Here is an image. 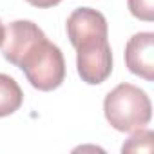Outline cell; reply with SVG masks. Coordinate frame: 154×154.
<instances>
[{"mask_svg":"<svg viewBox=\"0 0 154 154\" xmlns=\"http://www.w3.org/2000/svg\"><path fill=\"white\" fill-rule=\"evenodd\" d=\"M67 36L76 49V69L89 85L103 84L112 72L107 18L93 8H78L67 18Z\"/></svg>","mask_w":154,"mask_h":154,"instance_id":"obj_1","label":"cell"},{"mask_svg":"<svg viewBox=\"0 0 154 154\" xmlns=\"http://www.w3.org/2000/svg\"><path fill=\"white\" fill-rule=\"evenodd\" d=\"M105 120L120 132H134L149 125L152 105L147 93L132 84L116 85L103 102Z\"/></svg>","mask_w":154,"mask_h":154,"instance_id":"obj_2","label":"cell"},{"mask_svg":"<svg viewBox=\"0 0 154 154\" xmlns=\"http://www.w3.org/2000/svg\"><path fill=\"white\" fill-rule=\"evenodd\" d=\"M27 82L38 91H53L65 78V60L58 45L45 38L38 40L18 62Z\"/></svg>","mask_w":154,"mask_h":154,"instance_id":"obj_3","label":"cell"},{"mask_svg":"<svg viewBox=\"0 0 154 154\" xmlns=\"http://www.w3.org/2000/svg\"><path fill=\"white\" fill-rule=\"evenodd\" d=\"M45 38V33L31 20H15L8 27H4V38H2V54L4 58L18 65L20 58L38 42Z\"/></svg>","mask_w":154,"mask_h":154,"instance_id":"obj_4","label":"cell"},{"mask_svg":"<svg viewBox=\"0 0 154 154\" xmlns=\"http://www.w3.org/2000/svg\"><path fill=\"white\" fill-rule=\"evenodd\" d=\"M125 63L131 72L147 82L154 80V35L150 31L136 33L125 45Z\"/></svg>","mask_w":154,"mask_h":154,"instance_id":"obj_5","label":"cell"},{"mask_svg":"<svg viewBox=\"0 0 154 154\" xmlns=\"http://www.w3.org/2000/svg\"><path fill=\"white\" fill-rule=\"evenodd\" d=\"M24 93L15 78L0 72V118L9 116L22 107Z\"/></svg>","mask_w":154,"mask_h":154,"instance_id":"obj_6","label":"cell"},{"mask_svg":"<svg viewBox=\"0 0 154 154\" xmlns=\"http://www.w3.org/2000/svg\"><path fill=\"white\" fill-rule=\"evenodd\" d=\"M152 140H154L152 131H149V129H138L123 143L122 150L123 152H152V149H154Z\"/></svg>","mask_w":154,"mask_h":154,"instance_id":"obj_7","label":"cell"},{"mask_svg":"<svg viewBox=\"0 0 154 154\" xmlns=\"http://www.w3.org/2000/svg\"><path fill=\"white\" fill-rule=\"evenodd\" d=\"M127 6L132 17L143 22L154 20V0H127Z\"/></svg>","mask_w":154,"mask_h":154,"instance_id":"obj_8","label":"cell"},{"mask_svg":"<svg viewBox=\"0 0 154 154\" xmlns=\"http://www.w3.org/2000/svg\"><path fill=\"white\" fill-rule=\"evenodd\" d=\"M31 6L35 8H53V6H58L62 0H26Z\"/></svg>","mask_w":154,"mask_h":154,"instance_id":"obj_9","label":"cell"},{"mask_svg":"<svg viewBox=\"0 0 154 154\" xmlns=\"http://www.w3.org/2000/svg\"><path fill=\"white\" fill-rule=\"evenodd\" d=\"M2 38H4V26L0 22V44H2Z\"/></svg>","mask_w":154,"mask_h":154,"instance_id":"obj_10","label":"cell"}]
</instances>
